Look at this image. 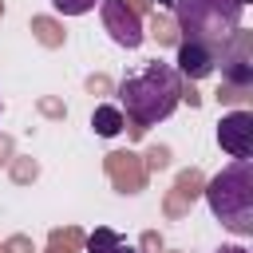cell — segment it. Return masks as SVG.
<instances>
[{
    "label": "cell",
    "mask_w": 253,
    "mask_h": 253,
    "mask_svg": "<svg viewBox=\"0 0 253 253\" xmlns=\"http://www.w3.org/2000/svg\"><path fill=\"white\" fill-rule=\"evenodd\" d=\"M217 51H221V59H217V63H221L225 79H229V83H237V87H245V83L253 79V63H249V51H245V36H241V32H233Z\"/></svg>",
    "instance_id": "cell-7"
},
{
    "label": "cell",
    "mask_w": 253,
    "mask_h": 253,
    "mask_svg": "<svg viewBox=\"0 0 253 253\" xmlns=\"http://www.w3.org/2000/svg\"><path fill=\"white\" fill-rule=\"evenodd\" d=\"M91 126H95V134H103V138H115V134L126 126V115H123L119 107L103 103V107H95V111H91Z\"/></svg>",
    "instance_id": "cell-9"
},
{
    "label": "cell",
    "mask_w": 253,
    "mask_h": 253,
    "mask_svg": "<svg viewBox=\"0 0 253 253\" xmlns=\"http://www.w3.org/2000/svg\"><path fill=\"white\" fill-rule=\"evenodd\" d=\"M154 4H174V0H154Z\"/></svg>",
    "instance_id": "cell-12"
},
{
    "label": "cell",
    "mask_w": 253,
    "mask_h": 253,
    "mask_svg": "<svg viewBox=\"0 0 253 253\" xmlns=\"http://www.w3.org/2000/svg\"><path fill=\"white\" fill-rule=\"evenodd\" d=\"M217 253H245V249H241V245H221Z\"/></svg>",
    "instance_id": "cell-11"
},
{
    "label": "cell",
    "mask_w": 253,
    "mask_h": 253,
    "mask_svg": "<svg viewBox=\"0 0 253 253\" xmlns=\"http://www.w3.org/2000/svg\"><path fill=\"white\" fill-rule=\"evenodd\" d=\"M87 253H138L126 237H119L115 229H107V225H99L91 237H87Z\"/></svg>",
    "instance_id": "cell-8"
},
{
    "label": "cell",
    "mask_w": 253,
    "mask_h": 253,
    "mask_svg": "<svg viewBox=\"0 0 253 253\" xmlns=\"http://www.w3.org/2000/svg\"><path fill=\"white\" fill-rule=\"evenodd\" d=\"M213 67H217V51L213 47H206V43H198V40H182L178 43V55H174V71L182 75V79H206V75H213Z\"/></svg>",
    "instance_id": "cell-6"
},
{
    "label": "cell",
    "mask_w": 253,
    "mask_h": 253,
    "mask_svg": "<svg viewBox=\"0 0 253 253\" xmlns=\"http://www.w3.org/2000/svg\"><path fill=\"white\" fill-rule=\"evenodd\" d=\"M210 213L237 237L253 233V158H233L206 186Z\"/></svg>",
    "instance_id": "cell-2"
},
{
    "label": "cell",
    "mask_w": 253,
    "mask_h": 253,
    "mask_svg": "<svg viewBox=\"0 0 253 253\" xmlns=\"http://www.w3.org/2000/svg\"><path fill=\"white\" fill-rule=\"evenodd\" d=\"M217 146L229 158H249L253 154V115L249 111H229L217 123Z\"/></svg>",
    "instance_id": "cell-5"
},
{
    "label": "cell",
    "mask_w": 253,
    "mask_h": 253,
    "mask_svg": "<svg viewBox=\"0 0 253 253\" xmlns=\"http://www.w3.org/2000/svg\"><path fill=\"white\" fill-rule=\"evenodd\" d=\"M241 4H253V0H241Z\"/></svg>",
    "instance_id": "cell-13"
},
{
    "label": "cell",
    "mask_w": 253,
    "mask_h": 253,
    "mask_svg": "<svg viewBox=\"0 0 253 253\" xmlns=\"http://www.w3.org/2000/svg\"><path fill=\"white\" fill-rule=\"evenodd\" d=\"M182 75L174 71V63H142L138 71H126L119 83V111L138 123V126H158L162 119H170L182 103Z\"/></svg>",
    "instance_id": "cell-1"
},
{
    "label": "cell",
    "mask_w": 253,
    "mask_h": 253,
    "mask_svg": "<svg viewBox=\"0 0 253 253\" xmlns=\"http://www.w3.org/2000/svg\"><path fill=\"white\" fill-rule=\"evenodd\" d=\"M99 0H51V8L59 12V16H83V12H91Z\"/></svg>",
    "instance_id": "cell-10"
},
{
    "label": "cell",
    "mask_w": 253,
    "mask_h": 253,
    "mask_svg": "<svg viewBox=\"0 0 253 253\" xmlns=\"http://www.w3.org/2000/svg\"><path fill=\"white\" fill-rule=\"evenodd\" d=\"M245 4L241 0H174V20L186 40H198L206 47H221L233 32H241Z\"/></svg>",
    "instance_id": "cell-3"
},
{
    "label": "cell",
    "mask_w": 253,
    "mask_h": 253,
    "mask_svg": "<svg viewBox=\"0 0 253 253\" xmlns=\"http://www.w3.org/2000/svg\"><path fill=\"white\" fill-rule=\"evenodd\" d=\"M99 16H103V32H107L119 47H126V51L142 47V40H146L142 16H138L126 0H99Z\"/></svg>",
    "instance_id": "cell-4"
}]
</instances>
